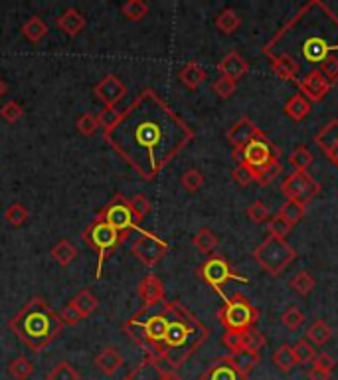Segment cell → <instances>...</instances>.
<instances>
[{"mask_svg":"<svg viewBox=\"0 0 338 380\" xmlns=\"http://www.w3.org/2000/svg\"><path fill=\"white\" fill-rule=\"evenodd\" d=\"M192 139V127L151 87L143 89L123 111L117 125L105 131V141L145 181L157 178Z\"/></svg>","mask_w":338,"mask_h":380,"instance_id":"obj_1","label":"cell"},{"mask_svg":"<svg viewBox=\"0 0 338 380\" xmlns=\"http://www.w3.org/2000/svg\"><path fill=\"white\" fill-rule=\"evenodd\" d=\"M271 70L283 82H299L313 70L338 82V16L325 2L311 0L263 48Z\"/></svg>","mask_w":338,"mask_h":380,"instance_id":"obj_2","label":"cell"},{"mask_svg":"<svg viewBox=\"0 0 338 380\" xmlns=\"http://www.w3.org/2000/svg\"><path fill=\"white\" fill-rule=\"evenodd\" d=\"M210 331L202 321L176 301H169V325L158 360L170 368H180L206 343Z\"/></svg>","mask_w":338,"mask_h":380,"instance_id":"obj_3","label":"cell"},{"mask_svg":"<svg viewBox=\"0 0 338 380\" xmlns=\"http://www.w3.org/2000/svg\"><path fill=\"white\" fill-rule=\"evenodd\" d=\"M8 329L34 353H42L60 335L63 321L44 297L36 295L8 321Z\"/></svg>","mask_w":338,"mask_h":380,"instance_id":"obj_4","label":"cell"},{"mask_svg":"<svg viewBox=\"0 0 338 380\" xmlns=\"http://www.w3.org/2000/svg\"><path fill=\"white\" fill-rule=\"evenodd\" d=\"M281 151L271 145L267 135L254 139L249 145L243 147V165H247L254 171V181L261 186H267L271 181L277 178L281 172Z\"/></svg>","mask_w":338,"mask_h":380,"instance_id":"obj_5","label":"cell"},{"mask_svg":"<svg viewBox=\"0 0 338 380\" xmlns=\"http://www.w3.org/2000/svg\"><path fill=\"white\" fill-rule=\"evenodd\" d=\"M84 240L97 254L95 280H99L101 273H103L105 259H107L123 242H127V236H123L121 232H117L113 226H109L107 222L97 214L95 218L89 222L87 228L84 230Z\"/></svg>","mask_w":338,"mask_h":380,"instance_id":"obj_6","label":"cell"},{"mask_svg":"<svg viewBox=\"0 0 338 380\" xmlns=\"http://www.w3.org/2000/svg\"><path fill=\"white\" fill-rule=\"evenodd\" d=\"M254 258L267 273L279 275L281 271L287 270L291 264L295 261L297 252L285 240L275 238V236H267L266 240L255 248Z\"/></svg>","mask_w":338,"mask_h":380,"instance_id":"obj_7","label":"cell"},{"mask_svg":"<svg viewBox=\"0 0 338 380\" xmlns=\"http://www.w3.org/2000/svg\"><path fill=\"white\" fill-rule=\"evenodd\" d=\"M217 317L226 327V331L245 333L247 329L255 327V323L259 319V311L249 303V299L245 295L236 294L224 303Z\"/></svg>","mask_w":338,"mask_h":380,"instance_id":"obj_8","label":"cell"},{"mask_svg":"<svg viewBox=\"0 0 338 380\" xmlns=\"http://www.w3.org/2000/svg\"><path fill=\"white\" fill-rule=\"evenodd\" d=\"M200 278H202V280H204V282L208 283L222 299H224V303L230 299V297H226V294H224V285H226V283L231 282V280L242 283L249 282L247 278H243V275H240V273H236V271L231 270L228 259L224 258V256H217V254L210 256V258L206 259L204 264L200 266Z\"/></svg>","mask_w":338,"mask_h":380,"instance_id":"obj_9","label":"cell"},{"mask_svg":"<svg viewBox=\"0 0 338 380\" xmlns=\"http://www.w3.org/2000/svg\"><path fill=\"white\" fill-rule=\"evenodd\" d=\"M99 216L107 222L109 226H113L117 232H121L123 236H127V238H129L131 234H137L143 230V228L139 226V222L135 220L131 208H129V200L123 198L121 195H115L107 206L99 212Z\"/></svg>","mask_w":338,"mask_h":380,"instance_id":"obj_10","label":"cell"},{"mask_svg":"<svg viewBox=\"0 0 338 380\" xmlns=\"http://www.w3.org/2000/svg\"><path fill=\"white\" fill-rule=\"evenodd\" d=\"M318 190H321V184L316 183L309 172L293 171L281 183V192L287 197V200H297L305 206H309V202L318 195Z\"/></svg>","mask_w":338,"mask_h":380,"instance_id":"obj_11","label":"cell"},{"mask_svg":"<svg viewBox=\"0 0 338 380\" xmlns=\"http://www.w3.org/2000/svg\"><path fill=\"white\" fill-rule=\"evenodd\" d=\"M137 238L131 244V252L135 254V258L141 259L146 268H153L157 261L164 258L169 254V244L164 240H160L155 234L141 230V232L135 234Z\"/></svg>","mask_w":338,"mask_h":380,"instance_id":"obj_12","label":"cell"},{"mask_svg":"<svg viewBox=\"0 0 338 380\" xmlns=\"http://www.w3.org/2000/svg\"><path fill=\"white\" fill-rule=\"evenodd\" d=\"M123 380H182L174 368H170L167 363L146 356Z\"/></svg>","mask_w":338,"mask_h":380,"instance_id":"obj_13","label":"cell"},{"mask_svg":"<svg viewBox=\"0 0 338 380\" xmlns=\"http://www.w3.org/2000/svg\"><path fill=\"white\" fill-rule=\"evenodd\" d=\"M95 98L105 105V107H115L125 96H127V86L123 84L117 75H105L95 87H93Z\"/></svg>","mask_w":338,"mask_h":380,"instance_id":"obj_14","label":"cell"},{"mask_svg":"<svg viewBox=\"0 0 338 380\" xmlns=\"http://www.w3.org/2000/svg\"><path fill=\"white\" fill-rule=\"evenodd\" d=\"M297 86L301 89V93L305 98L309 99L311 103H316V101H323L325 96L330 91V82L326 79L323 72L318 70H313L307 75H302L301 79L297 82Z\"/></svg>","mask_w":338,"mask_h":380,"instance_id":"obj_15","label":"cell"},{"mask_svg":"<svg viewBox=\"0 0 338 380\" xmlns=\"http://www.w3.org/2000/svg\"><path fill=\"white\" fill-rule=\"evenodd\" d=\"M266 133L255 125L249 117H242V119H238V121L233 123L230 127V131H228V143H230L233 149H243L245 145H249L254 139H259V137H263Z\"/></svg>","mask_w":338,"mask_h":380,"instance_id":"obj_16","label":"cell"},{"mask_svg":"<svg viewBox=\"0 0 338 380\" xmlns=\"http://www.w3.org/2000/svg\"><path fill=\"white\" fill-rule=\"evenodd\" d=\"M314 143L325 153L326 159L338 167V119L328 121V125L314 135Z\"/></svg>","mask_w":338,"mask_h":380,"instance_id":"obj_17","label":"cell"},{"mask_svg":"<svg viewBox=\"0 0 338 380\" xmlns=\"http://www.w3.org/2000/svg\"><path fill=\"white\" fill-rule=\"evenodd\" d=\"M198 380H247L238 368L233 367L230 355L216 358Z\"/></svg>","mask_w":338,"mask_h":380,"instance_id":"obj_18","label":"cell"},{"mask_svg":"<svg viewBox=\"0 0 338 380\" xmlns=\"http://www.w3.org/2000/svg\"><path fill=\"white\" fill-rule=\"evenodd\" d=\"M93 365H95L105 377H113L119 368L125 365L123 355L117 351V347H103L93 358Z\"/></svg>","mask_w":338,"mask_h":380,"instance_id":"obj_19","label":"cell"},{"mask_svg":"<svg viewBox=\"0 0 338 380\" xmlns=\"http://www.w3.org/2000/svg\"><path fill=\"white\" fill-rule=\"evenodd\" d=\"M139 297L143 299V305H153L164 299V283L157 275H146L139 283Z\"/></svg>","mask_w":338,"mask_h":380,"instance_id":"obj_20","label":"cell"},{"mask_svg":"<svg viewBox=\"0 0 338 380\" xmlns=\"http://www.w3.org/2000/svg\"><path fill=\"white\" fill-rule=\"evenodd\" d=\"M217 70H220V74L224 75V77H230L233 82H238V79H242L243 75L247 74L249 66H247V61L243 60L238 52H230V54L224 56V60L220 61Z\"/></svg>","mask_w":338,"mask_h":380,"instance_id":"obj_21","label":"cell"},{"mask_svg":"<svg viewBox=\"0 0 338 380\" xmlns=\"http://www.w3.org/2000/svg\"><path fill=\"white\" fill-rule=\"evenodd\" d=\"M85 16L79 10H75V8H68V10H63V13L58 16V28H60L61 32H66L68 36H77V34H82L85 28Z\"/></svg>","mask_w":338,"mask_h":380,"instance_id":"obj_22","label":"cell"},{"mask_svg":"<svg viewBox=\"0 0 338 380\" xmlns=\"http://www.w3.org/2000/svg\"><path fill=\"white\" fill-rule=\"evenodd\" d=\"M178 79H180L182 86L194 91L206 82V70L198 61H188L186 66H182V70L178 72Z\"/></svg>","mask_w":338,"mask_h":380,"instance_id":"obj_23","label":"cell"},{"mask_svg":"<svg viewBox=\"0 0 338 380\" xmlns=\"http://www.w3.org/2000/svg\"><path fill=\"white\" fill-rule=\"evenodd\" d=\"M230 358L231 363H233V367L238 368L245 379L249 377V372H252V370L259 365V360H261L259 353L247 351V349H242V351H238V353H231Z\"/></svg>","mask_w":338,"mask_h":380,"instance_id":"obj_24","label":"cell"},{"mask_svg":"<svg viewBox=\"0 0 338 380\" xmlns=\"http://www.w3.org/2000/svg\"><path fill=\"white\" fill-rule=\"evenodd\" d=\"M283 111L287 113V117L293 119V121H302V119L311 113V101L305 98L302 93H295V96L285 103Z\"/></svg>","mask_w":338,"mask_h":380,"instance_id":"obj_25","label":"cell"},{"mask_svg":"<svg viewBox=\"0 0 338 380\" xmlns=\"http://www.w3.org/2000/svg\"><path fill=\"white\" fill-rule=\"evenodd\" d=\"M49 28L48 24L40 18V16H32V18H28L24 24H22V34L28 42H32V44H38V42H42L44 38L48 36Z\"/></svg>","mask_w":338,"mask_h":380,"instance_id":"obj_26","label":"cell"},{"mask_svg":"<svg viewBox=\"0 0 338 380\" xmlns=\"http://www.w3.org/2000/svg\"><path fill=\"white\" fill-rule=\"evenodd\" d=\"M330 339H332V329L323 319L314 321L313 325L309 327V331H307V341L313 347H325Z\"/></svg>","mask_w":338,"mask_h":380,"instance_id":"obj_27","label":"cell"},{"mask_svg":"<svg viewBox=\"0 0 338 380\" xmlns=\"http://www.w3.org/2000/svg\"><path fill=\"white\" fill-rule=\"evenodd\" d=\"M49 254H52V258L56 259L60 266L66 268V266H70L73 259L77 258V248H75L70 240H66V238H63V240H60L58 244L52 248V252H49Z\"/></svg>","mask_w":338,"mask_h":380,"instance_id":"obj_28","label":"cell"},{"mask_svg":"<svg viewBox=\"0 0 338 380\" xmlns=\"http://www.w3.org/2000/svg\"><path fill=\"white\" fill-rule=\"evenodd\" d=\"M72 303L75 305V309L84 315V319H87L91 313H95L97 311V307H99V299H97L95 295L91 294L89 289H84V291H79V294L73 297Z\"/></svg>","mask_w":338,"mask_h":380,"instance_id":"obj_29","label":"cell"},{"mask_svg":"<svg viewBox=\"0 0 338 380\" xmlns=\"http://www.w3.org/2000/svg\"><path fill=\"white\" fill-rule=\"evenodd\" d=\"M240 26H242V18L231 8H226L216 16V28L222 34H233Z\"/></svg>","mask_w":338,"mask_h":380,"instance_id":"obj_30","label":"cell"},{"mask_svg":"<svg viewBox=\"0 0 338 380\" xmlns=\"http://www.w3.org/2000/svg\"><path fill=\"white\" fill-rule=\"evenodd\" d=\"M273 365L281 370V372H291L293 368L297 367V360H295V353H293V347L291 344H281L277 351L273 353Z\"/></svg>","mask_w":338,"mask_h":380,"instance_id":"obj_31","label":"cell"},{"mask_svg":"<svg viewBox=\"0 0 338 380\" xmlns=\"http://www.w3.org/2000/svg\"><path fill=\"white\" fill-rule=\"evenodd\" d=\"M217 236L210 228H202V230H198V232L194 234L192 238V244L202 252V254H212L214 250L217 248Z\"/></svg>","mask_w":338,"mask_h":380,"instance_id":"obj_32","label":"cell"},{"mask_svg":"<svg viewBox=\"0 0 338 380\" xmlns=\"http://www.w3.org/2000/svg\"><path fill=\"white\" fill-rule=\"evenodd\" d=\"M8 374L14 380H28L34 374V365L26 356H16L14 360H10V365H8Z\"/></svg>","mask_w":338,"mask_h":380,"instance_id":"obj_33","label":"cell"},{"mask_svg":"<svg viewBox=\"0 0 338 380\" xmlns=\"http://www.w3.org/2000/svg\"><path fill=\"white\" fill-rule=\"evenodd\" d=\"M313 160H314L313 153L307 147H297L289 155V165L293 167V171L297 172L309 171V167L313 165Z\"/></svg>","mask_w":338,"mask_h":380,"instance_id":"obj_34","label":"cell"},{"mask_svg":"<svg viewBox=\"0 0 338 380\" xmlns=\"http://www.w3.org/2000/svg\"><path fill=\"white\" fill-rule=\"evenodd\" d=\"M121 14L131 22H141L148 14V4L143 0H129L127 4L121 6Z\"/></svg>","mask_w":338,"mask_h":380,"instance_id":"obj_35","label":"cell"},{"mask_svg":"<svg viewBox=\"0 0 338 380\" xmlns=\"http://www.w3.org/2000/svg\"><path fill=\"white\" fill-rule=\"evenodd\" d=\"M48 380H82V374L73 368L72 363L60 360V363L48 372Z\"/></svg>","mask_w":338,"mask_h":380,"instance_id":"obj_36","label":"cell"},{"mask_svg":"<svg viewBox=\"0 0 338 380\" xmlns=\"http://www.w3.org/2000/svg\"><path fill=\"white\" fill-rule=\"evenodd\" d=\"M281 323L289 329V331H299L305 323V313L297 305H289L281 313Z\"/></svg>","mask_w":338,"mask_h":380,"instance_id":"obj_37","label":"cell"},{"mask_svg":"<svg viewBox=\"0 0 338 380\" xmlns=\"http://www.w3.org/2000/svg\"><path fill=\"white\" fill-rule=\"evenodd\" d=\"M305 212H307V206H305V204L297 202V200H287V202L279 208L277 214H281L285 220H289L291 224L295 226V224L305 216Z\"/></svg>","mask_w":338,"mask_h":380,"instance_id":"obj_38","label":"cell"},{"mask_svg":"<svg viewBox=\"0 0 338 380\" xmlns=\"http://www.w3.org/2000/svg\"><path fill=\"white\" fill-rule=\"evenodd\" d=\"M314 285H316V282H314L313 273H309L307 270L299 271V273L291 280V287H293L299 295H302V297L311 294L314 289Z\"/></svg>","mask_w":338,"mask_h":380,"instance_id":"obj_39","label":"cell"},{"mask_svg":"<svg viewBox=\"0 0 338 380\" xmlns=\"http://www.w3.org/2000/svg\"><path fill=\"white\" fill-rule=\"evenodd\" d=\"M293 353H295L297 365H313L314 356H316V349L307 339H301L293 347Z\"/></svg>","mask_w":338,"mask_h":380,"instance_id":"obj_40","label":"cell"},{"mask_svg":"<svg viewBox=\"0 0 338 380\" xmlns=\"http://www.w3.org/2000/svg\"><path fill=\"white\" fill-rule=\"evenodd\" d=\"M242 335H243V349L254 351V353H259V351L266 347L267 343L266 335L259 331V329L252 327V329H247V331L242 333Z\"/></svg>","mask_w":338,"mask_h":380,"instance_id":"obj_41","label":"cell"},{"mask_svg":"<svg viewBox=\"0 0 338 380\" xmlns=\"http://www.w3.org/2000/svg\"><path fill=\"white\" fill-rule=\"evenodd\" d=\"M180 184L186 192H198L202 188V184H204V174L198 169H188L180 176Z\"/></svg>","mask_w":338,"mask_h":380,"instance_id":"obj_42","label":"cell"},{"mask_svg":"<svg viewBox=\"0 0 338 380\" xmlns=\"http://www.w3.org/2000/svg\"><path fill=\"white\" fill-rule=\"evenodd\" d=\"M267 228H269V236H275V238H281L285 240V236L293 230V224L289 220H285L281 214H275L271 216L269 222H267Z\"/></svg>","mask_w":338,"mask_h":380,"instance_id":"obj_43","label":"cell"},{"mask_svg":"<svg viewBox=\"0 0 338 380\" xmlns=\"http://www.w3.org/2000/svg\"><path fill=\"white\" fill-rule=\"evenodd\" d=\"M28 216H30V212L26 210L24 204H20V202H14V204H10L8 208H6V212H4V218H6V222L10 224V226H22L26 220H28Z\"/></svg>","mask_w":338,"mask_h":380,"instance_id":"obj_44","label":"cell"},{"mask_svg":"<svg viewBox=\"0 0 338 380\" xmlns=\"http://www.w3.org/2000/svg\"><path fill=\"white\" fill-rule=\"evenodd\" d=\"M129 208L133 212L135 220L143 222V218H146V214L151 212V202L145 195H135L129 198Z\"/></svg>","mask_w":338,"mask_h":380,"instance_id":"obj_45","label":"cell"},{"mask_svg":"<svg viewBox=\"0 0 338 380\" xmlns=\"http://www.w3.org/2000/svg\"><path fill=\"white\" fill-rule=\"evenodd\" d=\"M75 127L77 131L84 137H93L99 129V123H97V115L93 113H82L75 121Z\"/></svg>","mask_w":338,"mask_h":380,"instance_id":"obj_46","label":"cell"},{"mask_svg":"<svg viewBox=\"0 0 338 380\" xmlns=\"http://www.w3.org/2000/svg\"><path fill=\"white\" fill-rule=\"evenodd\" d=\"M212 89H214V93H216L220 99H228L236 93V89H238V82H233V79H230V77L220 75L216 82H214Z\"/></svg>","mask_w":338,"mask_h":380,"instance_id":"obj_47","label":"cell"},{"mask_svg":"<svg viewBox=\"0 0 338 380\" xmlns=\"http://www.w3.org/2000/svg\"><path fill=\"white\" fill-rule=\"evenodd\" d=\"M121 113L117 107H103V109L99 111V115H97V123H99V127H103L105 131L111 129V127H115L117 121L121 119Z\"/></svg>","mask_w":338,"mask_h":380,"instance_id":"obj_48","label":"cell"},{"mask_svg":"<svg viewBox=\"0 0 338 380\" xmlns=\"http://www.w3.org/2000/svg\"><path fill=\"white\" fill-rule=\"evenodd\" d=\"M0 115H2V119H4V121L16 123L24 117V107H22L20 103H16V101H8V103H4V105H2Z\"/></svg>","mask_w":338,"mask_h":380,"instance_id":"obj_49","label":"cell"},{"mask_svg":"<svg viewBox=\"0 0 338 380\" xmlns=\"http://www.w3.org/2000/svg\"><path fill=\"white\" fill-rule=\"evenodd\" d=\"M247 218L254 222V224H261V222H267L271 218V212L267 208L263 202H254V204H249L247 206Z\"/></svg>","mask_w":338,"mask_h":380,"instance_id":"obj_50","label":"cell"},{"mask_svg":"<svg viewBox=\"0 0 338 380\" xmlns=\"http://www.w3.org/2000/svg\"><path fill=\"white\" fill-rule=\"evenodd\" d=\"M222 343L224 347L231 353H238V351H242L243 349V335L242 333H236V331H226L224 333V337H222Z\"/></svg>","mask_w":338,"mask_h":380,"instance_id":"obj_51","label":"cell"},{"mask_svg":"<svg viewBox=\"0 0 338 380\" xmlns=\"http://www.w3.org/2000/svg\"><path fill=\"white\" fill-rule=\"evenodd\" d=\"M231 176H233V181H236V183L242 184V186H247V184L254 183V171H252L247 165H243V162H240V165L233 169Z\"/></svg>","mask_w":338,"mask_h":380,"instance_id":"obj_52","label":"cell"},{"mask_svg":"<svg viewBox=\"0 0 338 380\" xmlns=\"http://www.w3.org/2000/svg\"><path fill=\"white\" fill-rule=\"evenodd\" d=\"M60 317L61 321H63V325H75V323H79V321L84 319V315L75 309V305H73L72 301L61 309Z\"/></svg>","mask_w":338,"mask_h":380,"instance_id":"obj_53","label":"cell"},{"mask_svg":"<svg viewBox=\"0 0 338 380\" xmlns=\"http://www.w3.org/2000/svg\"><path fill=\"white\" fill-rule=\"evenodd\" d=\"M313 367L321 368V370H326V372H330V374H332V370H335V367H337V360L328 355V353H316V356H314V360H313Z\"/></svg>","mask_w":338,"mask_h":380,"instance_id":"obj_54","label":"cell"},{"mask_svg":"<svg viewBox=\"0 0 338 380\" xmlns=\"http://www.w3.org/2000/svg\"><path fill=\"white\" fill-rule=\"evenodd\" d=\"M307 377H309V380H330L332 374H330V372H326V370H321V368L313 367L311 370H309V374H307Z\"/></svg>","mask_w":338,"mask_h":380,"instance_id":"obj_55","label":"cell"},{"mask_svg":"<svg viewBox=\"0 0 338 380\" xmlns=\"http://www.w3.org/2000/svg\"><path fill=\"white\" fill-rule=\"evenodd\" d=\"M6 93V84H4V79H0V98Z\"/></svg>","mask_w":338,"mask_h":380,"instance_id":"obj_56","label":"cell"}]
</instances>
